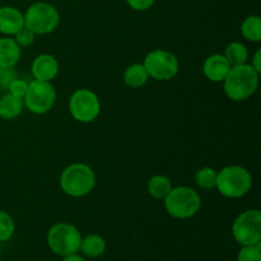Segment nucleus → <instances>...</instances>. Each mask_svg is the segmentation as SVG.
Returning a JSON list of instances; mask_svg holds the SVG:
<instances>
[{"instance_id":"30","label":"nucleus","mask_w":261,"mask_h":261,"mask_svg":"<svg viewBox=\"0 0 261 261\" xmlns=\"http://www.w3.org/2000/svg\"><path fill=\"white\" fill-rule=\"evenodd\" d=\"M2 70H3V69H2V68H0V75H2Z\"/></svg>"},{"instance_id":"8","label":"nucleus","mask_w":261,"mask_h":261,"mask_svg":"<svg viewBox=\"0 0 261 261\" xmlns=\"http://www.w3.org/2000/svg\"><path fill=\"white\" fill-rule=\"evenodd\" d=\"M143 65L147 69L149 78L155 81H170L175 78L180 71L178 59L170 51L161 50V48L148 53Z\"/></svg>"},{"instance_id":"10","label":"nucleus","mask_w":261,"mask_h":261,"mask_svg":"<svg viewBox=\"0 0 261 261\" xmlns=\"http://www.w3.org/2000/svg\"><path fill=\"white\" fill-rule=\"evenodd\" d=\"M69 111L73 119L78 122L89 124L98 117L101 112V102L93 91L82 88L70 96Z\"/></svg>"},{"instance_id":"1","label":"nucleus","mask_w":261,"mask_h":261,"mask_svg":"<svg viewBox=\"0 0 261 261\" xmlns=\"http://www.w3.org/2000/svg\"><path fill=\"white\" fill-rule=\"evenodd\" d=\"M260 74L250 64L231 66L223 83L227 97L232 101L241 102L250 98L259 87Z\"/></svg>"},{"instance_id":"20","label":"nucleus","mask_w":261,"mask_h":261,"mask_svg":"<svg viewBox=\"0 0 261 261\" xmlns=\"http://www.w3.org/2000/svg\"><path fill=\"white\" fill-rule=\"evenodd\" d=\"M241 33L250 42L261 41V18L259 15H250L245 18L241 24Z\"/></svg>"},{"instance_id":"4","label":"nucleus","mask_w":261,"mask_h":261,"mask_svg":"<svg viewBox=\"0 0 261 261\" xmlns=\"http://www.w3.org/2000/svg\"><path fill=\"white\" fill-rule=\"evenodd\" d=\"M165 209L176 219H188L195 216L201 206L199 193L189 186L172 188L165 199Z\"/></svg>"},{"instance_id":"31","label":"nucleus","mask_w":261,"mask_h":261,"mask_svg":"<svg viewBox=\"0 0 261 261\" xmlns=\"http://www.w3.org/2000/svg\"><path fill=\"white\" fill-rule=\"evenodd\" d=\"M0 257H2V249H0Z\"/></svg>"},{"instance_id":"11","label":"nucleus","mask_w":261,"mask_h":261,"mask_svg":"<svg viewBox=\"0 0 261 261\" xmlns=\"http://www.w3.org/2000/svg\"><path fill=\"white\" fill-rule=\"evenodd\" d=\"M31 71L33 78L37 81L51 82L58 76L59 63L50 54H41L33 60Z\"/></svg>"},{"instance_id":"7","label":"nucleus","mask_w":261,"mask_h":261,"mask_svg":"<svg viewBox=\"0 0 261 261\" xmlns=\"http://www.w3.org/2000/svg\"><path fill=\"white\" fill-rule=\"evenodd\" d=\"M232 234L242 246L260 245L261 212L259 209H249L239 214L232 224Z\"/></svg>"},{"instance_id":"28","label":"nucleus","mask_w":261,"mask_h":261,"mask_svg":"<svg viewBox=\"0 0 261 261\" xmlns=\"http://www.w3.org/2000/svg\"><path fill=\"white\" fill-rule=\"evenodd\" d=\"M250 65L252 66V68L255 69V70L257 71V73H261V50H257L256 53L254 54V56H252L251 59V64Z\"/></svg>"},{"instance_id":"17","label":"nucleus","mask_w":261,"mask_h":261,"mask_svg":"<svg viewBox=\"0 0 261 261\" xmlns=\"http://www.w3.org/2000/svg\"><path fill=\"white\" fill-rule=\"evenodd\" d=\"M148 79H149V75L143 64H132L124 71V82L130 88H140L147 84Z\"/></svg>"},{"instance_id":"29","label":"nucleus","mask_w":261,"mask_h":261,"mask_svg":"<svg viewBox=\"0 0 261 261\" xmlns=\"http://www.w3.org/2000/svg\"><path fill=\"white\" fill-rule=\"evenodd\" d=\"M61 261H86V259L82 256H79L78 252H76V254H71V255H66V256H63V260Z\"/></svg>"},{"instance_id":"26","label":"nucleus","mask_w":261,"mask_h":261,"mask_svg":"<svg viewBox=\"0 0 261 261\" xmlns=\"http://www.w3.org/2000/svg\"><path fill=\"white\" fill-rule=\"evenodd\" d=\"M17 78V74L13 70V68L9 69H3L2 75H0V89H8L9 88L10 83Z\"/></svg>"},{"instance_id":"27","label":"nucleus","mask_w":261,"mask_h":261,"mask_svg":"<svg viewBox=\"0 0 261 261\" xmlns=\"http://www.w3.org/2000/svg\"><path fill=\"white\" fill-rule=\"evenodd\" d=\"M127 5L137 12H144L153 7L155 0H126Z\"/></svg>"},{"instance_id":"19","label":"nucleus","mask_w":261,"mask_h":261,"mask_svg":"<svg viewBox=\"0 0 261 261\" xmlns=\"http://www.w3.org/2000/svg\"><path fill=\"white\" fill-rule=\"evenodd\" d=\"M223 55L226 56V59L228 60L231 66L246 64L247 60H249V51H247V47L244 43L237 42V41L231 42L227 46Z\"/></svg>"},{"instance_id":"9","label":"nucleus","mask_w":261,"mask_h":261,"mask_svg":"<svg viewBox=\"0 0 261 261\" xmlns=\"http://www.w3.org/2000/svg\"><path fill=\"white\" fill-rule=\"evenodd\" d=\"M24 106L35 115H43L50 111L56 102V91L51 82L35 81L28 83L27 92L23 97Z\"/></svg>"},{"instance_id":"12","label":"nucleus","mask_w":261,"mask_h":261,"mask_svg":"<svg viewBox=\"0 0 261 261\" xmlns=\"http://www.w3.org/2000/svg\"><path fill=\"white\" fill-rule=\"evenodd\" d=\"M229 69H231V65L226 56L222 54H213L204 61L203 73L211 82L222 83L226 79Z\"/></svg>"},{"instance_id":"5","label":"nucleus","mask_w":261,"mask_h":261,"mask_svg":"<svg viewBox=\"0 0 261 261\" xmlns=\"http://www.w3.org/2000/svg\"><path fill=\"white\" fill-rule=\"evenodd\" d=\"M82 233L74 224L60 222L48 229L47 245L54 254L59 256L76 254L79 251Z\"/></svg>"},{"instance_id":"2","label":"nucleus","mask_w":261,"mask_h":261,"mask_svg":"<svg viewBox=\"0 0 261 261\" xmlns=\"http://www.w3.org/2000/svg\"><path fill=\"white\" fill-rule=\"evenodd\" d=\"M96 186V175L84 163H71L64 168L60 176V188L71 198H83Z\"/></svg>"},{"instance_id":"24","label":"nucleus","mask_w":261,"mask_h":261,"mask_svg":"<svg viewBox=\"0 0 261 261\" xmlns=\"http://www.w3.org/2000/svg\"><path fill=\"white\" fill-rule=\"evenodd\" d=\"M35 32L27 28L24 25L23 28H20L17 33L14 35V40L15 42L18 43L19 47H30L33 42H35Z\"/></svg>"},{"instance_id":"21","label":"nucleus","mask_w":261,"mask_h":261,"mask_svg":"<svg viewBox=\"0 0 261 261\" xmlns=\"http://www.w3.org/2000/svg\"><path fill=\"white\" fill-rule=\"evenodd\" d=\"M217 172L214 168L212 167H201L196 171L195 173V184L200 189L204 190H211V189H216L217 185Z\"/></svg>"},{"instance_id":"22","label":"nucleus","mask_w":261,"mask_h":261,"mask_svg":"<svg viewBox=\"0 0 261 261\" xmlns=\"http://www.w3.org/2000/svg\"><path fill=\"white\" fill-rule=\"evenodd\" d=\"M15 232V223L12 216L4 211H0V242L9 241Z\"/></svg>"},{"instance_id":"6","label":"nucleus","mask_w":261,"mask_h":261,"mask_svg":"<svg viewBox=\"0 0 261 261\" xmlns=\"http://www.w3.org/2000/svg\"><path fill=\"white\" fill-rule=\"evenodd\" d=\"M24 25L35 35H48L58 28L60 14L54 5L45 2H38L31 5L23 14Z\"/></svg>"},{"instance_id":"15","label":"nucleus","mask_w":261,"mask_h":261,"mask_svg":"<svg viewBox=\"0 0 261 261\" xmlns=\"http://www.w3.org/2000/svg\"><path fill=\"white\" fill-rule=\"evenodd\" d=\"M106 247L107 244L103 237L96 233H91L86 237H82L79 251L84 256L96 259V257L102 256L106 252Z\"/></svg>"},{"instance_id":"16","label":"nucleus","mask_w":261,"mask_h":261,"mask_svg":"<svg viewBox=\"0 0 261 261\" xmlns=\"http://www.w3.org/2000/svg\"><path fill=\"white\" fill-rule=\"evenodd\" d=\"M24 107L23 98L7 93L0 98V117L4 120H13L19 116Z\"/></svg>"},{"instance_id":"23","label":"nucleus","mask_w":261,"mask_h":261,"mask_svg":"<svg viewBox=\"0 0 261 261\" xmlns=\"http://www.w3.org/2000/svg\"><path fill=\"white\" fill-rule=\"evenodd\" d=\"M237 261H261L260 245L242 247L237 255Z\"/></svg>"},{"instance_id":"3","label":"nucleus","mask_w":261,"mask_h":261,"mask_svg":"<svg viewBox=\"0 0 261 261\" xmlns=\"http://www.w3.org/2000/svg\"><path fill=\"white\" fill-rule=\"evenodd\" d=\"M251 173L242 166H227L222 168L217 175L216 189L224 198H242L251 190Z\"/></svg>"},{"instance_id":"25","label":"nucleus","mask_w":261,"mask_h":261,"mask_svg":"<svg viewBox=\"0 0 261 261\" xmlns=\"http://www.w3.org/2000/svg\"><path fill=\"white\" fill-rule=\"evenodd\" d=\"M27 88H28V83L25 81H23V79H18L15 78L14 81L10 83L9 86V93H12L13 96L15 97H19V98H23L25 94V92H27Z\"/></svg>"},{"instance_id":"13","label":"nucleus","mask_w":261,"mask_h":261,"mask_svg":"<svg viewBox=\"0 0 261 261\" xmlns=\"http://www.w3.org/2000/svg\"><path fill=\"white\" fill-rule=\"evenodd\" d=\"M24 27V17L13 7L0 8V33L5 36H14L20 28Z\"/></svg>"},{"instance_id":"14","label":"nucleus","mask_w":261,"mask_h":261,"mask_svg":"<svg viewBox=\"0 0 261 261\" xmlns=\"http://www.w3.org/2000/svg\"><path fill=\"white\" fill-rule=\"evenodd\" d=\"M20 59V47L14 38L5 36L0 38V68H14Z\"/></svg>"},{"instance_id":"18","label":"nucleus","mask_w":261,"mask_h":261,"mask_svg":"<svg viewBox=\"0 0 261 261\" xmlns=\"http://www.w3.org/2000/svg\"><path fill=\"white\" fill-rule=\"evenodd\" d=\"M147 190L152 198L157 199V200H163L172 190V184L167 176L154 175L148 181Z\"/></svg>"}]
</instances>
